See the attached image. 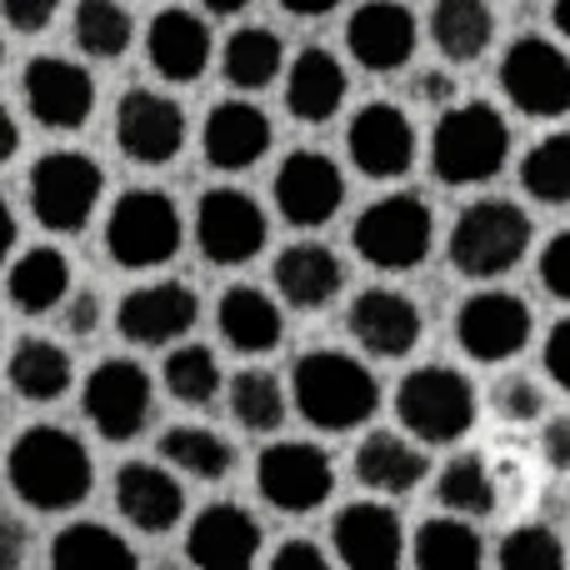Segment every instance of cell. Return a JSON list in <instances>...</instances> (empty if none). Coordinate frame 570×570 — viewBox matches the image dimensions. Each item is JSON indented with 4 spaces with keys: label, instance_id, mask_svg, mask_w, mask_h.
<instances>
[{
    "label": "cell",
    "instance_id": "obj_1",
    "mask_svg": "<svg viewBox=\"0 0 570 570\" xmlns=\"http://www.w3.org/2000/svg\"><path fill=\"white\" fill-rule=\"evenodd\" d=\"M6 475H10L16 501L46 515L76 511L90 495V485H96L90 451L80 445V435L60 431V425H30V431H20V441L6 455Z\"/></svg>",
    "mask_w": 570,
    "mask_h": 570
},
{
    "label": "cell",
    "instance_id": "obj_2",
    "mask_svg": "<svg viewBox=\"0 0 570 570\" xmlns=\"http://www.w3.org/2000/svg\"><path fill=\"white\" fill-rule=\"evenodd\" d=\"M291 395H295V411L315 431H355L381 405V385H375L371 365L345 351H305L295 361Z\"/></svg>",
    "mask_w": 570,
    "mask_h": 570
},
{
    "label": "cell",
    "instance_id": "obj_3",
    "mask_svg": "<svg viewBox=\"0 0 570 570\" xmlns=\"http://www.w3.org/2000/svg\"><path fill=\"white\" fill-rule=\"evenodd\" d=\"M511 156V126L491 100L445 106L431 130V170L441 186H485Z\"/></svg>",
    "mask_w": 570,
    "mask_h": 570
},
{
    "label": "cell",
    "instance_id": "obj_4",
    "mask_svg": "<svg viewBox=\"0 0 570 570\" xmlns=\"http://www.w3.org/2000/svg\"><path fill=\"white\" fill-rule=\"evenodd\" d=\"M445 250L465 281H495L521 266L531 250V216L515 200H471L455 216Z\"/></svg>",
    "mask_w": 570,
    "mask_h": 570
},
{
    "label": "cell",
    "instance_id": "obj_5",
    "mask_svg": "<svg viewBox=\"0 0 570 570\" xmlns=\"http://www.w3.org/2000/svg\"><path fill=\"white\" fill-rule=\"evenodd\" d=\"M395 415L421 445H455L475 425V385L455 365H415L395 385Z\"/></svg>",
    "mask_w": 570,
    "mask_h": 570
},
{
    "label": "cell",
    "instance_id": "obj_6",
    "mask_svg": "<svg viewBox=\"0 0 570 570\" xmlns=\"http://www.w3.org/2000/svg\"><path fill=\"white\" fill-rule=\"evenodd\" d=\"M180 240H186V220H180L176 200L166 190L136 186L110 206L106 216V250L116 266L126 271H156L176 261Z\"/></svg>",
    "mask_w": 570,
    "mask_h": 570
},
{
    "label": "cell",
    "instance_id": "obj_7",
    "mask_svg": "<svg viewBox=\"0 0 570 570\" xmlns=\"http://www.w3.org/2000/svg\"><path fill=\"white\" fill-rule=\"evenodd\" d=\"M351 246L375 271H415L435 246V210L421 196H381L355 216Z\"/></svg>",
    "mask_w": 570,
    "mask_h": 570
},
{
    "label": "cell",
    "instance_id": "obj_8",
    "mask_svg": "<svg viewBox=\"0 0 570 570\" xmlns=\"http://www.w3.org/2000/svg\"><path fill=\"white\" fill-rule=\"evenodd\" d=\"M30 216L56 236H76L90 226L100 196H106V170L80 150H50L30 166Z\"/></svg>",
    "mask_w": 570,
    "mask_h": 570
},
{
    "label": "cell",
    "instance_id": "obj_9",
    "mask_svg": "<svg viewBox=\"0 0 570 570\" xmlns=\"http://www.w3.org/2000/svg\"><path fill=\"white\" fill-rule=\"evenodd\" d=\"M501 90L521 116L561 120L570 110V56L546 36H521L501 56Z\"/></svg>",
    "mask_w": 570,
    "mask_h": 570
},
{
    "label": "cell",
    "instance_id": "obj_10",
    "mask_svg": "<svg viewBox=\"0 0 570 570\" xmlns=\"http://www.w3.org/2000/svg\"><path fill=\"white\" fill-rule=\"evenodd\" d=\"M80 405H86V421L96 425L110 445H126L150 425L156 385H150V375L140 371L136 361H100L96 371L86 375Z\"/></svg>",
    "mask_w": 570,
    "mask_h": 570
},
{
    "label": "cell",
    "instance_id": "obj_11",
    "mask_svg": "<svg viewBox=\"0 0 570 570\" xmlns=\"http://www.w3.org/2000/svg\"><path fill=\"white\" fill-rule=\"evenodd\" d=\"M266 210L236 186H216L196 206V246L210 266H246L266 250Z\"/></svg>",
    "mask_w": 570,
    "mask_h": 570
},
{
    "label": "cell",
    "instance_id": "obj_12",
    "mask_svg": "<svg viewBox=\"0 0 570 570\" xmlns=\"http://www.w3.org/2000/svg\"><path fill=\"white\" fill-rule=\"evenodd\" d=\"M256 485H261V501L276 505L285 515H305V511H321L331 501V455L311 441H276L261 451L256 461Z\"/></svg>",
    "mask_w": 570,
    "mask_h": 570
},
{
    "label": "cell",
    "instance_id": "obj_13",
    "mask_svg": "<svg viewBox=\"0 0 570 570\" xmlns=\"http://www.w3.org/2000/svg\"><path fill=\"white\" fill-rule=\"evenodd\" d=\"M455 341L471 361L501 365L525 351L531 341V305L511 291H475L471 301L455 311Z\"/></svg>",
    "mask_w": 570,
    "mask_h": 570
},
{
    "label": "cell",
    "instance_id": "obj_14",
    "mask_svg": "<svg viewBox=\"0 0 570 570\" xmlns=\"http://www.w3.org/2000/svg\"><path fill=\"white\" fill-rule=\"evenodd\" d=\"M345 156L371 180H401L415 166V126L401 106L371 100L345 126Z\"/></svg>",
    "mask_w": 570,
    "mask_h": 570
},
{
    "label": "cell",
    "instance_id": "obj_15",
    "mask_svg": "<svg viewBox=\"0 0 570 570\" xmlns=\"http://www.w3.org/2000/svg\"><path fill=\"white\" fill-rule=\"evenodd\" d=\"M20 90H26V106L36 116V126L46 130H80L96 116V80H90L86 66H76L66 56L26 60Z\"/></svg>",
    "mask_w": 570,
    "mask_h": 570
},
{
    "label": "cell",
    "instance_id": "obj_16",
    "mask_svg": "<svg viewBox=\"0 0 570 570\" xmlns=\"http://www.w3.org/2000/svg\"><path fill=\"white\" fill-rule=\"evenodd\" d=\"M345 331H351L355 345H361L365 355H375V361H401V355H411L415 345H421L425 315L411 295L391 291V285H371V291H361L351 301Z\"/></svg>",
    "mask_w": 570,
    "mask_h": 570
},
{
    "label": "cell",
    "instance_id": "obj_17",
    "mask_svg": "<svg viewBox=\"0 0 570 570\" xmlns=\"http://www.w3.org/2000/svg\"><path fill=\"white\" fill-rule=\"evenodd\" d=\"M116 140L136 166H170L186 146V110L160 90H126L116 110Z\"/></svg>",
    "mask_w": 570,
    "mask_h": 570
},
{
    "label": "cell",
    "instance_id": "obj_18",
    "mask_svg": "<svg viewBox=\"0 0 570 570\" xmlns=\"http://www.w3.org/2000/svg\"><path fill=\"white\" fill-rule=\"evenodd\" d=\"M345 206V176L321 150H291L276 170V210L291 226L315 230Z\"/></svg>",
    "mask_w": 570,
    "mask_h": 570
},
{
    "label": "cell",
    "instance_id": "obj_19",
    "mask_svg": "<svg viewBox=\"0 0 570 570\" xmlns=\"http://www.w3.org/2000/svg\"><path fill=\"white\" fill-rule=\"evenodd\" d=\"M196 315H200V301L190 285L150 281V285H136L120 301L116 325L130 345H176L180 335L196 331Z\"/></svg>",
    "mask_w": 570,
    "mask_h": 570
},
{
    "label": "cell",
    "instance_id": "obj_20",
    "mask_svg": "<svg viewBox=\"0 0 570 570\" xmlns=\"http://www.w3.org/2000/svg\"><path fill=\"white\" fill-rule=\"evenodd\" d=\"M345 50L355 56V66L375 70V76L405 70L415 56V16L401 0H365L345 20Z\"/></svg>",
    "mask_w": 570,
    "mask_h": 570
},
{
    "label": "cell",
    "instance_id": "obj_21",
    "mask_svg": "<svg viewBox=\"0 0 570 570\" xmlns=\"http://www.w3.org/2000/svg\"><path fill=\"white\" fill-rule=\"evenodd\" d=\"M186 556L200 570H250L261 556V521L236 501H216L190 521Z\"/></svg>",
    "mask_w": 570,
    "mask_h": 570
},
{
    "label": "cell",
    "instance_id": "obj_22",
    "mask_svg": "<svg viewBox=\"0 0 570 570\" xmlns=\"http://www.w3.org/2000/svg\"><path fill=\"white\" fill-rule=\"evenodd\" d=\"M116 511L140 535H166L186 515V485L156 461H126L116 471Z\"/></svg>",
    "mask_w": 570,
    "mask_h": 570
},
{
    "label": "cell",
    "instance_id": "obj_23",
    "mask_svg": "<svg viewBox=\"0 0 570 570\" xmlns=\"http://www.w3.org/2000/svg\"><path fill=\"white\" fill-rule=\"evenodd\" d=\"M271 140H276V126H271V116L256 100H220V106H210L206 126H200L206 160L216 170H230V176L256 166L271 150Z\"/></svg>",
    "mask_w": 570,
    "mask_h": 570
},
{
    "label": "cell",
    "instance_id": "obj_24",
    "mask_svg": "<svg viewBox=\"0 0 570 570\" xmlns=\"http://www.w3.org/2000/svg\"><path fill=\"white\" fill-rule=\"evenodd\" d=\"M335 556L351 570H395L405 556L401 515L381 501H351L335 515Z\"/></svg>",
    "mask_w": 570,
    "mask_h": 570
},
{
    "label": "cell",
    "instance_id": "obj_25",
    "mask_svg": "<svg viewBox=\"0 0 570 570\" xmlns=\"http://www.w3.org/2000/svg\"><path fill=\"white\" fill-rule=\"evenodd\" d=\"M146 60L156 66V76H166L170 86H190L206 76L210 66V30L196 10H160L146 30Z\"/></svg>",
    "mask_w": 570,
    "mask_h": 570
},
{
    "label": "cell",
    "instance_id": "obj_26",
    "mask_svg": "<svg viewBox=\"0 0 570 570\" xmlns=\"http://www.w3.org/2000/svg\"><path fill=\"white\" fill-rule=\"evenodd\" d=\"M345 96H351V76H345L341 60L321 46L301 50V56L291 60V70H285V110H291L295 120H305V126H325V120L345 106Z\"/></svg>",
    "mask_w": 570,
    "mask_h": 570
},
{
    "label": "cell",
    "instance_id": "obj_27",
    "mask_svg": "<svg viewBox=\"0 0 570 570\" xmlns=\"http://www.w3.org/2000/svg\"><path fill=\"white\" fill-rule=\"evenodd\" d=\"M271 276H276V291L285 305H295V311H321V305H331L335 295H341L345 266L321 240H295V246H285L276 256Z\"/></svg>",
    "mask_w": 570,
    "mask_h": 570
},
{
    "label": "cell",
    "instance_id": "obj_28",
    "mask_svg": "<svg viewBox=\"0 0 570 570\" xmlns=\"http://www.w3.org/2000/svg\"><path fill=\"white\" fill-rule=\"evenodd\" d=\"M431 461L415 441L395 431H371L361 445H355V481L375 495H405L425 481Z\"/></svg>",
    "mask_w": 570,
    "mask_h": 570
},
{
    "label": "cell",
    "instance_id": "obj_29",
    "mask_svg": "<svg viewBox=\"0 0 570 570\" xmlns=\"http://www.w3.org/2000/svg\"><path fill=\"white\" fill-rule=\"evenodd\" d=\"M216 325H220V341L240 355H266L281 345L285 335V315L281 305L271 301L266 291L256 285H230L216 305Z\"/></svg>",
    "mask_w": 570,
    "mask_h": 570
},
{
    "label": "cell",
    "instance_id": "obj_30",
    "mask_svg": "<svg viewBox=\"0 0 570 570\" xmlns=\"http://www.w3.org/2000/svg\"><path fill=\"white\" fill-rule=\"evenodd\" d=\"M10 385H16L26 401H60L76 381V365H70L66 345L60 341H46V335H20L16 351H10V365H6Z\"/></svg>",
    "mask_w": 570,
    "mask_h": 570
},
{
    "label": "cell",
    "instance_id": "obj_31",
    "mask_svg": "<svg viewBox=\"0 0 570 570\" xmlns=\"http://www.w3.org/2000/svg\"><path fill=\"white\" fill-rule=\"evenodd\" d=\"M431 40L451 66H471V60H481L495 40L491 6H485V0H435Z\"/></svg>",
    "mask_w": 570,
    "mask_h": 570
},
{
    "label": "cell",
    "instance_id": "obj_32",
    "mask_svg": "<svg viewBox=\"0 0 570 570\" xmlns=\"http://www.w3.org/2000/svg\"><path fill=\"white\" fill-rule=\"evenodd\" d=\"M6 295H10V305H20V311H30V315L60 311V301L70 295V261L60 256L56 246L20 250L6 276Z\"/></svg>",
    "mask_w": 570,
    "mask_h": 570
},
{
    "label": "cell",
    "instance_id": "obj_33",
    "mask_svg": "<svg viewBox=\"0 0 570 570\" xmlns=\"http://www.w3.org/2000/svg\"><path fill=\"white\" fill-rule=\"evenodd\" d=\"M50 566L56 570H136V551L126 535H116L100 521H70L50 541Z\"/></svg>",
    "mask_w": 570,
    "mask_h": 570
},
{
    "label": "cell",
    "instance_id": "obj_34",
    "mask_svg": "<svg viewBox=\"0 0 570 570\" xmlns=\"http://www.w3.org/2000/svg\"><path fill=\"white\" fill-rule=\"evenodd\" d=\"M160 455L190 481H226L236 471V445L220 431H210V425H170L160 435Z\"/></svg>",
    "mask_w": 570,
    "mask_h": 570
},
{
    "label": "cell",
    "instance_id": "obj_35",
    "mask_svg": "<svg viewBox=\"0 0 570 570\" xmlns=\"http://www.w3.org/2000/svg\"><path fill=\"white\" fill-rule=\"evenodd\" d=\"M285 66V46L276 30L266 26H240L220 50V76L236 90H266Z\"/></svg>",
    "mask_w": 570,
    "mask_h": 570
},
{
    "label": "cell",
    "instance_id": "obj_36",
    "mask_svg": "<svg viewBox=\"0 0 570 570\" xmlns=\"http://www.w3.org/2000/svg\"><path fill=\"white\" fill-rule=\"evenodd\" d=\"M485 561V546L475 535L471 515H435L415 531V566L421 570H475Z\"/></svg>",
    "mask_w": 570,
    "mask_h": 570
},
{
    "label": "cell",
    "instance_id": "obj_37",
    "mask_svg": "<svg viewBox=\"0 0 570 570\" xmlns=\"http://www.w3.org/2000/svg\"><path fill=\"white\" fill-rule=\"evenodd\" d=\"M285 411H291V395H285V385L271 371H261V365H250V371H240L236 381H230V415H236V425H246L250 435L281 431Z\"/></svg>",
    "mask_w": 570,
    "mask_h": 570
},
{
    "label": "cell",
    "instance_id": "obj_38",
    "mask_svg": "<svg viewBox=\"0 0 570 570\" xmlns=\"http://www.w3.org/2000/svg\"><path fill=\"white\" fill-rule=\"evenodd\" d=\"M70 30H76V46L86 50V56L116 60V56H126L130 50L136 20H130V10L120 6V0H80Z\"/></svg>",
    "mask_w": 570,
    "mask_h": 570
},
{
    "label": "cell",
    "instance_id": "obj_39",
    "mask_svg": "<svg viewBox=\"0 0 570 570\" xmlns=\"http://www.w3.org/2000/svg\"><path fill=\"white\" fill-rule=\"evenodd\" d=\"M521 186L541 206H566L570 200V130L535 140L521 160Z\"/></svg>",
    "mask_w": 570,
    "mask_h": 570
},
{
    "label": "cell",
    "instance_id": "obj_40",
    "mask_svg": "<svg viewBox=\"0 0 570 570\" xmlns=\"http://www.w3.org/2000/svg\"><path fill=\"white\" fill-rule=\"evenodd\" d=\"M435 495H441V505L451 515H491L495 505V481L491 471H485L481 455H451V461L441 465V481H435Z\"/></svg>",
    "mask_w": 570,
    "mask_h": 570
},
{
    "label": "cell",
    "instance_id": "obj_41",
    "mask_svg": "<svg viewBox=\"0 0 570 570\" xmlns=\"http://www.w3.org/2000/svg\"><path fill=\"white\" fill-rule=\"evenodd\" d=\"M160 381H166V391L176 395L180 405H210L220 395V385H226V375H220L216 355L206 351V345H176V351L166 355V371H160Z\"/></svg>",
    "mask_w": 570,
    "mask_h": 570
},
{
    "label": "cell",
    "instance_id": "obj_42",
    "mask_svg": "<svg viewBox=\"0 0 570 570\" xmlns=\"http://www.w3.org/2000/svg\"><path fill=\"white\" fill-rule=\"evenodd\" d=\"M495 566L501 570H561L566 566V546L551 525H515L511 535L495 551Z\"/></svg>",
    "mask_w": 570,
    "mask_h": 570
},
{
    "label": "cell",
    "instance_id": "obj_43",
    "mask_svg": "<svg viewBox=\"0 0 570 570\" xmlns=\"http://www.w3.org/2000/svg\"><path fill=\"white\" fill-rule=\"evenodd\" d=\"M495 415H505V421H515V425H525V421H535V415L546 411V395H541V385L535 381H525V375H505L501 385H495Z\"/></svg>",
    "mask_w": 570,
    "mask_h": 570
},
{
    "label": "cell",
    "instance_id": "obj_44",
    "mask_svg": "<svg viewBox=\"0 0 570 570\" xmlns=\"http://www.w3.org/2000/svg\"><path fill=\"white\" fill-rule=\"evenodd\" d=\"M541 285L556 295V301H566L570 305V230H556L551 240H546V250H541Z\"/></svg>",
    "mask_w": 570,
    "mask_h": 570
},
{
    "label": "cell",
    "instance_id": "obj_45",
    "mask_svg": "<svg viewBox=\"0 0 570 570\" xmlns=\"http://www.w3.org/2000/svg\"><path fill=\"white\" fill-rule=\"evenodd\" d=\"M541 365H546V375H551L561 391H570V315H566V321H556L551 331H546Z\"/></svg>",
    "mask_w": 570,
    "mask_h": 570
},
{
    "label": "cell",
    "instance_id": "obj_46",
    "mask_svg": "<svg viewBox=\"0 0 570 570\" xmlns=\"http://www.w3.org/2000/svg\"><path fill=\"white\" fill-rule=\"evenodd\" d=\"M0 10H6V20L16 30H46L50 20H56V10H60V0H0Z\"/></svg>",
    "mask_w": 570,
    "mask_h": 570
},
{
    "label": "cell",
    "instance_id": "obj_47",
    "mask_svg": "<svg viewBox=\"0 0 570 570\" xmlns=\"http://www.w3.org/2000/svg\"><path fill=\"white\" fill-rule=\"evenodd\" d=\"M30 561V531L16 515H0V570H20Z\"/></svg>",
    "mask_w": 570,
    "mask_h": 570
},
{
    "label": "cell",
    "instance_id": "obj_48",
    "mask_svg": "<svg viewBox=\"0 0 570 570\" xmlns=\"http://www.w3.org/2000/svg\"><path fill=\"white\" fill-rule=\"evenodd\" d=\"M271 570H331L315 541H281V551L271 556Z\"/></svg>",
    "mask_w": 570,
    "mask_h": 570
},
{
    "label": "cell",
    "instance_id": "obj_49",
    "mask_svg": "<svg viewBox=\"0 0 570 570\" xmlns=\"http://www.w3.org/2000/svg\"><path fill=\"white\" fill-rule=\"evenodd\" d=\"M60 321H66V331L70 335H90L100 325V301L90 291H80V295H66V301H60Z\"/></svg>",
    "mask_w": 570,
    "mask_h": 570
},
{
    "label": "cell",
    "instance_id": "obj_50",
    "mask_svg": "<svg viewBox=\"0 0 570 570\" xmlns=\"http://www.w3.org/2000/svg\"><path fill=\"white\" fill-rule=\"evenodd\" d=\"M541 455L551 471H570V415H556L541 431Z\"/></svg>",
    "mask_w": 570,
    "mask_h": 570
},
{
    "label": "cell",
    "instance_id": "obj_51",
    "mask_svg": "<svg viewBox=\"0 0 570 570\" xmlns=\"http://www.w3.org/2000/svg\"><path fill=\"white\" fill-rule=\"evenodd\" d=\"M415 96H421L425 106H445V100H455V76L425 70V76H415Z\"/></svg>",
    "mask_w": 570,
    "mask_h": 570
},
{
    "label": "cell",
    "instance_id": "obj_52",
    "mask_svg": "<svg viewBox=\"0 0 570 570\" xmlns=\"http://www.w3.org/2000/svg\"><path fill=\"white\" fill-rule=\"evenodd\" d=\"M16 150H20V126H16V116L0 106V166H10Z\"/></svg>",
    "mask_w": 570,
    "mask_h": 570
},
{
    "label": "cell",
    "instance_id": "obj_53",
    "mask_svg": "<svg viewBox=\"0 0 570 570\" xmlns=\"http://www.w3.org/2000/svg\"><path fill=\"white\" fill-rule=\"evenodd\" d=\"M16 236H20L16 210H10V206H6V196H0V266H6L10 250H16Z\"/></svg>",
    "mask_w": 570,
    "mask_h": 570
},
{
    "label": "cell",
    "instance_id": "obj_54",
    "mask_svg": "<svg viewBox=\"0 0 570 570\" xmlns=\"http://www.w3.org/2000/svg\"><path fill=\"white\" fill-rule=\"evenodd\" d=\"M341 0H281L285 16H301V20H315V16H331Z\"/></svg>",
    "mask_w": 570,
    "mask_h": 570
},
{
    "label": "cell",
    "instance_id": "obj_55",
    "mask_svg": "<svg viewBox=\"0 0 570 570\" xmlns=\"http://www.w3.org/2000/svg\"><path fill=\"white\" fill-rule=\"evenodd\" d=\"M200 6H206L210 16H240V10H246L250 0H200Z\"/></svg>",
    "mask_w": 570,
    "mask_h": 570
},
{
    "label": "cell",
    "instance_id": "obj_56",
    "mask_svg": "<svg viewBox=\"0 0 570 570\" xmlns=\"http://www.w3.org/2000/svg\"><path fill=\"white\" fill-rule=\"evenodd\" d=\"M551 20H556V30L570 40V0H551Z\"/></svg>",
    "mask_w": 570,
    "mask_h": 570
},
{
    "label": "cell",
    "instance_id": "obj_57",
    "mask_svg": "<svg viewBox=\"0 0 570 570\" xmlns=\"http://www.w3.org/2000/svg\"><path fill=\"white\" fill-rule=\"evenodd\" d=\"M0 60H6V40H0Z\"/></svg>",
    "mask_w": 570,
    "mask_h": 570
}]
</instances>
